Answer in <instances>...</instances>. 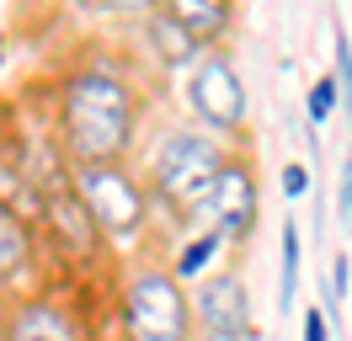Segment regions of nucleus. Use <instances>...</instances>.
<instances>
[{
    "instance_id": "obj_13",
    "label": "nucleus",
    "mask_w": 352,
    "mask_h": 341,
    "mask_svg": "<svg viewBox=\"0 0 352 341\" xmlns=\"http://www.w3.org/2000/svg\"><path fill=\"white\" fill-rule=\"evenodd\" d=\"M219 245H224V234L219 230H203V234H192V240H187V245H182V251H176V283H182V277H198L203 267H208V261H214V256H219Z\"/></svg>"
},
{
    "instance_id": "obj_11",
    "label": "nucleus",
    "mask_w": 352,
    "mask_h": 341,
    "mask_svg": "<svg viewBox=\"0 0 352 341\" xmlns=\"http://www.w3.org/2000/svg\"><path fill=\"white\" fill-rule=\"evenodd\" d=\"M166 11L176 16V27L198 43V48L219 43L224 32H230V21H235V11H230L224 0H176V6H166Z\"/></svg>"
},
{
    "instance_id": "obj_9",
    "label": "nucleus",
    "mask_w": 352,
    "mask_h": 341,
    "mask_svg": "<svg viewBox=\"0 0 352 341\" xmlns=\"http://www.w3.org/2000/svg\"><path fill=\"white\" fill-rule=\"evenodd\" d=\"M43 224H48V240L59 245L65 256H75V261H91L96 256V245H102V230L91 224V213H86V203L75 197V187H54V192H43Z\"/></svg>"
},
{
    "instance_id": "obj_18",
    "label": "nucleus",
    "mask_w": 352,
    "mask_h": 341,
    "mask_svg": "<svg viewBox=\"0 0 352 341\" xmlns=\"http://www.w3.org/2000/svg\"><path fill=\"white\" fill-rule=\"evenodd\" d=\"M305 341H331L326 336V309H320V304H309V309H305Z\"/></svg>"
},
{
    "instance_id": "obj_10",
    "label": "nucleus",
    "mask_w": 352,
    "mask_h": 341,
    "mask_svg": "<svg viewBox=\"0 0 352 341\" xmlns=\"http://www.w3.org/2000/svg\"><path fill=\"white\" fill-rule=\"evenodd\" d=\"M38 261V240H32V224L11 203H0V288L22 283Z\"/></svg>"
},
{
    "instance_id": "obj_8",
    "label": "nucleus",
    "mask_w": 352,
    "mask_h": 341,
    "mask_svg": "<svg viewBox=\"0 0 352 341\" xmlns=\"http://www.w3.org/2000/svg\"><path fill=\"white\" fill-rule=\"evenodd\" d=\"M6 341H86V325L69 304L48 294H27L6 309Z\"/></svg>"
},
{
    "instance_id": "obj_15",
    "label": "nucleus",
    "mask_w": 352,
    "mask_h": 341,
    "mask_svg": "<svg viewBox=\"0 0 352 341\" xmlns=\"http://www.w3.org/2000/svg\"><path fill=\"white\" fill-rule=\"evenodd\" d=\"M336 96H342V107L352 118V38L342 21H336Z\"/></svg>"
},
{
    "instance_id": "obj_1",
    "label": "nucleus",
    "mask_w": 352,
    "mask_h": 341,
    "mask_svg": "<svg viewBox=\"0 0 352 341\" xmlns=\"http://www.w3.org/2000/svg\"><path fill=\"white\" fill-rule=\"evenodd\" d=\"M133 133H139V96L123 75L102 64H80L59 80L54 139L69 166H123Z\"/></svg>"
},
{
    "instance_id": "obj_21",
    "label": "nucleus",
    "mask_w": 352,
    "mask_h": 341,
    "mask_svg": "<svg viewBox=\"0 0 352 341\" xmlns=\"http://www.w3.org/2000/svg\"><path fill=\"white\" fill-rule=\"evenodd\" d=\"M0 341H6V304H0Z\"/></svg>"
},
{
    "instance_id": "obj_6",
    "label": "nucleus",
    "mask_w": 352,
    "mask_h": 341,
    "mask_svg": "<svg viewBox=\"0 0 352 341\" xmlns=\"http://www.w3.org/2000/svg\"><path fill=\"white\" fill-rule=\"evenodd\" d=\"M192 320L203 336L219 341H245L251 336V294H245L241 272H214L192 294Z\"/></svg>"
},
{
    "instance_id": "obj_16",
    "label": "nucleus",
    "mask_w": 352,
    "mask_h": 341,
    "mask_svg": "<svg viewBox=\"0 0 352 341\" xmlns=\"http://www.w3.org/2000/svg\"><path fill=\"white\" fill-rule=\"evenodd\" d=\"M336 102H342V96H336V75H320V80L309 85V123L320 128L331 118V107H336Z\"/></svg>"
},
{
    "instance_id": "obj_5",
    "label": "nucleus",
    "mask_w": 352,
    "mask_h": 341,
    "mask_svg": "<svg viewBox=\"0 0 352 341\" xmlns=\"http://www.w3.org/2000/svg\"><path fill=\"white\" fill-rule=\"evenodd\" d=\"M187 107L198 112L203 123L214 128V139H224V133H241L245 128V80L241 69H235V59L230 54H203L198 69H192V80H187Z\"/></svg>"
},
{
    "instance_id": "obj_19",
    "label": "nucleus",
    "mask_w": 352,
    "mask_h": 341,
    "mask_svg": "<svg viewBox=\"0 0 352 341\" xmlns=\"http://www.w3.org/2000/svg\"><path fill=\"white\" fill-rule=\"evenodd\" d=\"M347 251L336 256V261H331V298H342V304H347Z\"/></svg>"
},
{
    "instance_id": "obj_22",
    "label": "nucleus",
    "mask_w": 352,
    "mask_h": 341,
    "mask_svg": "<svg viewBox=\"0 0 352 341\" xmlns=\"http://www.w3.org/2000/svg\"><path fill=\"white\" fill-rule=\"evenodd\" d=\"M0 59H6V38H0Z\"/></svg>"
},
{
    "instance_id": "obj_7",
    "label": "nucleus",
    "mask_w": 352,
    "mask_h": 341,
    "mask_svg": "<svg viewBox=\"0 0 352 341\" xmlns=\"http://www.w3.org/2000/svg\"><path fill=\"white\" fill-rule=\"evenodd\" d=\"M208 219L224 240H245L256 230V176H251V160L245 155H230L219 166V182L208 192Z\"/></svg>"
},
{
    "instance_id": "obj_12",
    "label": "nucleus",
    "mask_w": 352,
    "mask_h": 341,
    "mask_svg": "<svg viewBox=\"0 0 352 341\" xmlns=\"http://www.w3.org/2000/svg\"><path fill=\"white\" fill-rule=\"evenodd\" d=\"M144 32H150L155 54H160V59H166V64H192V59H203V48H198V43H192V38H187L182 27H176V16H171V11H155Z\"/></svg>"
},
{
    "instance_id": "obj_23",
    "label": "nucleus",
    "mask_w": 352,
    "mask_h": 341,
    "mask_svg": "<svg viewBox=\"0 0 352 341\" xmlns=\"http://www.w3.org/2000/svg\"><path fill=\"white\" fill-rule=\"evenodd\" d=\"M198 341H219V336H198Z\"/></svg>"
},
{
    "instance_id": "obj_2",
    "label": "nucleus",
    "mask_w": 352,
    "mask_h": 341,
    "mask_svg": "<svg viewBox=\"0 0 352 341\" xmlns=\"http://www.w3.org/2000/svg\"><path fill=\"white\" fill-rule=\"evenodd\" d=\"M230 160V149L224 139L214 133H198V128H171L150 155V176H144V187H150L155 203H166L176 219H198L208 208V192L219 182V166Z\"/></svg>"
},
{
    "instance_id": "obj_3",
    "label": "nucleus",
    "mask_w": 352,
    "mask_h": 341,
    "mask_svg": "<svg viewBox=\"0 0 352 341\" xmlns=\"http://www.w3.org/2000/svg\"><path fill=\"white\" fill-rule=\"evenodd\" d=\"M69 187L86 203L102 240H133L150 224V187L129 166H69Z\"/></svg>"
},
{
    "instance_id": "obj_4",
    "label": "nucleus",
    "mask_w": 352,
    "mask_h": 341,
    "mask_svg": "<svg viewBox=\"0 0 352 341\" xmlns=\"http://www.w3.org/2000/svg\"><path fill=\"white\" fill-rule=\"evenodd\" d=\"M118 320L129 341H198L192 294L171 272H139L118 298Z\"/></svg>"
},
{
    "instance_id": "obj_14",
    "label": "nucleus",
    "mask_w": 352,
    "mask_h": 341,
    "mask_svg": "<svg viewBox=\"0 0 352 341\" xmlns=\"http://www.w3.org/2000/svg\"><path fill=\"white\" fill-rule=\"evenodd\" d=\"M299 288V224L283 219V277H278V304H294Z\"/></svg>"
},
{
    "instance_id": "obj_17",
    "label": "nucleus",
    "mask_w": 352,
    "mask_h": 341,
    "mask_svg": "<svg viewBox=\"0 0 352 341\" xmlns=\"http://www.w3.org/2000/svg\"><path fill=\"white\" fill-rule=\"evenodd\" d=\"M336 208H342V230L352 234V149L342 160V187H336Z\"/></svg>"
},
{
    "instance_id": "obj_20",
    "label": "nucleus",
    "mask_w": 352,
    "mask_h": 341,
    "mask_svg": "<svg viewBox=\"0 0 352 341\" xmlns=\"http://www.w3.org/2000/svg\"><path fill=\"white\" fill-rule=\"evenodd\" d=\"M283 192H288V197L309 192V170H305V166H288V170H283Z\"/></svg>"
}]
</instances>
